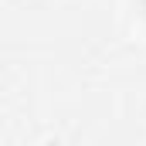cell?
I'll return each mask as SVG.
<instances>
[{
    "label": "cell",
    "mask_w": 146,
    "mask_h": 146,
    "mask_svg": "<svg viewBox=\"0 0 146 146\" xmlns=\"http://www.w3.org/2000/svg\"><path fill=\"white\" fill-rule=\"evenodd\" d=\"M139 14H143V17H146V0H139Z\"/></svg>",
    "instance_id": "6da1fadb"
}]
</instances>
